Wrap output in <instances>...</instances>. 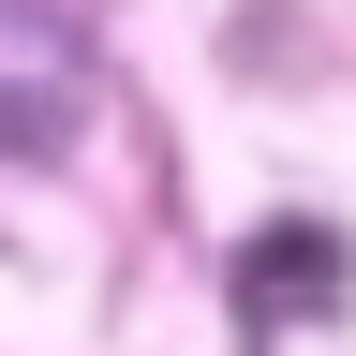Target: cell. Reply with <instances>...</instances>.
Returning a JSON list of instances; mask_svg holds the SVG:
<instances>
[{"label": "cell", "instance_id": "obj_1", "mask_svg": "<svg viewBox=\"0 0 356 356\" xmlns=\"http://www.w3.org/2000/svg\"><path fill=\"white\" fill-rule=\"evenodd\" d=\"M89 104H104V74H89V30L60 0H0V149L15 163H60Z\"/></svg>", "mask_w": 356, "mask_h": 356}]
</instances>
